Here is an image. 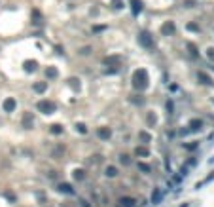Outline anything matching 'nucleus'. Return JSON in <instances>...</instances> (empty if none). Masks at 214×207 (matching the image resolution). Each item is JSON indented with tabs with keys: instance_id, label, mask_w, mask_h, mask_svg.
I'll use <instances>...</instances> for the list:
<instances>
[{
	"instance_id": "ddd939ff",
	"label": "nucleus",
	"mask_w": 214,
	"mask_h": 207,
	"mask_svg": "<svg viewBox=\"0 0 214 207\" xmlns=\"http://www.w3.org/2000/svg\"><path fill=\"white\" fill-rule=\"evenodd\" d=\"M131 10H133V15L137 17L138 13L142 12V2H140V0H131Z\"/></svg>"
},
{
	"instance_id": "f3484780",
	"label": "nucleus",
	"mask_w": 214,
	"mask_h": 207,
	"mask_svg": "<svg viewBox=\"0 0 214 207\" xmlns=\"http://www.w3.org/2000/svg\"><path fill=\"white\" fill-rule=\"evenodd\" d=\"M57 190H59V192H63V194H74V188L70 186L68 182H61L59 186H57Z\"/></svg>"
},
{
	"instance_id": "1a4fd4ad",
	"label": "nucleus",
	"mask_w": 214,
	"mask_h": 207,
	"mask_svg": "<svg viewBox=\"0 0 214 207\" xmlns=\"http://www.w3.org/2000/svg\"><path fill=\"white\" fill-rule=\"evenodd\" d=\"M190 131H201L203 129V120H199V118H193V120H190Z\"/></svg>"
},
{
	"instance_id": "58836bf2",
	"label": "nucleus",
	"mask_w": 214,
	"mask_h": 207,
	"mask_svg": "<svg viewBox=\"0 0 214 207\" xmlns=\"http://www.w3.org/2000/svg\"><path fill=\"white\" fill-rule=\"evenodd\" d=\"M133 103H137V105H144V97H138V99H133Z\"/></svg>"
},
{
	"instance_id": "f257e3e1",
	"label": "nucleus",
	"mask_w": 214,
	"mask_h": 207,
	"mask_svg": "<svg viewBox=\"0 0 214 207\" xmlns=\"http://www.w3.org/2000/svg\"><path fill=\"white\" fill-rule=\"evenodd\" d=\"M131 84L137 91H144L148 85H150V76H148V70L146 68H137L133 72V78H131Z\"/></svg>"
},
{
	"instance_id": "412c9836",
	"label": "nucleus",
	"mask_w": 214,
	"mask_h": 207,
	"mask_svg": "<svg viewBox=\"0 0 214 207\" xmlns=\"http://www.w3.org/2000/svg\"><path fill=\"white\" fill-rule=\"evenodd\" d=\"M138 139H140L142 142H144V145H148V142L152 141V135L146 133V131H138Z\"/></svg>"
},
{
	"instance_id": "b1692460",
	"label": "nucleus",
	"mask_w": 214,
	"mask_h": 207,
	"mask_svg": "<svg viewBox=\"0 0 214 207\" xmlns=\"http://www.w3.org/2000/svg\"><path fill=\"white\" fill-rule=\"evenodd\" d=\"M32 17H34V19H32V23L40 27V25H42V13H40L38 10H34V12H32Z\"/></svg>"
},
{
	"instance_id": "cd10ccee",
	"label": "nucleus",
	"mask_w": 214,
	"mask_h": 207,
	"mask_svg": "<svg viewBox=\"0 0 214 207\" xmlns=\"http://www.w3.org/2000/svg\"><path fill=\"white\" fill-rule=\"evenodd\" d=\"M119 163H123V165H129V163H131V158H129L127 154H121V156H119Z\"/></svg>"
},
{
	"instance_id": "f704fd0d",
	"label": "nucleus",
	"mask_w": 214,
	"mask_h": 207,
	"mask_svg": "<svg viewBox=\"0 0 214 207\" xmlns=\"http://www.w3.org/2000/svg\"><path fill=\"white\" fill-rule=\"evenodd\" d=\"M206 57H209V59L214 63V48H209V49H206Z\"/></svg>"
},
{
	"instance_id": "a878e982",
	"label": "nucleus",
	"mask_w": 214,
	"mask_h": 207,
	"mask_svg": "<svg viewBox=\"0 0 214 207\" xmlns=\"http://www.w3.org/2000/svg\"><path fill=\"white\" fill-rule=\"evenodd\" d=\"M188 49H190V55H191V57H199V53H197V48H195V44H191V42H188Z\"/></svg>"
},
{
	"instance_id": "4468645a",
	"label": "nucleus",
	"mask_w": 214,
	"mask_h": 207,
	"mask_svg": "<svg viewBox=\"0 0 214 207\" xmlns=\"http://www.w3.org/2000/svg\"><path fill=\"white\" fill-rule=\"evenodd\" d=\"M57 76H59V70H57V67H47V68H46V78H47V80H55Z\"/></svg>"
},
{
	"instance_id": "0eeeda50",
	"label": "nucleus",
	"mask_w": 214,
	"mask_h": 207,
	"mask_svg": "<svg viewBox=\"0 0 214 207\" xmlns=\"http://www.w3.org/2000/svg\"><path fill=\"white\" fill-rule=\"evenodd\" d=\"M121 61H123V59H121V55H110V57H104L102 63L106 67H119Z\"/></svg>"
},
{
	"instance_id": "4c0bfd02",
	"label": "nucleus",
	"mask_w": 214,
	"mask_h": 207,
	"mask_svg": "<svg viewBox=\"0 0 214 207\" xmlns=\"http://www.w3.org/2000/svg\"><path fill=\"white\" fill-rule=\"evenodd\" d=\"M80 207H91L87 199H80Z\"/></svg>"
},
{
	"instance_id": "c85d7f7f",
	"label": "nucleus",
	"mask_w": 214,
	"mask_h": 207,
	"mask_svg": "<svg viewBox=\"0 0 214 207\" xmlns=\"http://www.w3.org/2000/svg\"><path fill=\"white\" fill-rule=\"evenodd\" d=\"M112 8L114 10H121L123 8V0H112Z\"/></svg>"
},
{
	"instance_id": "2eb2a0df",
	"label": "nucleus",
	"mask_w": 214,
	"mask_h": 207,
	"mask_svg": "<svg viewBox=\"0 0 214 207\" xmlns=\"http://www.w3.org/2000/svg\"><path fill=\"white\" fill-rule=\"evenodd\" d=\"M197 78H199V82H201V84H206V85L212 84V78L206 72H203V70H199V72H197Z\"/></svg>"
},
{
	"instance_id": "473e14b6",
	"label": "nucleus",
	"mask_w": 214,
	"mask_h": 207,
	"mask_svg": "<svg viewBox=\"0 0 214 207\" xmlns=\"http://www.w3.org/2000/svg\"><path fill=\"white\" fill-rule=\"evenodd\" d=\"M197 146H199V142H190V145H184V148H186V150H195Z\"/></svg>"
},
{
	"instance_id": "c9c22d12",
	"label": "nucleus",
	"mask_w": 214,
	"mask_h": 207,
	"mask_svg": "<svg viewBox=\"0 0 214 207\" xmlns=\"http://www.w3.org/2000/svg\"><path fill=\"white\" fill-rule=\"evenodd\" d=\"M188 31H193V32H199V27L195 23H188Z\"/></svg>"
},
{
	"instance_id": "c756f323",
	"label": "nucleus",
	"mask_w": 214,
	"mask_h": 207,
	"mask_svg": "<svg viewBox=\"0 0 214 207\" xmlns=\"http://www.w3.org/2000/svg\"><path fill=\"white\" fill-rule=\"evenodd\" d=\"M76 131H80L82 135L87 133V127H85V124H76Z\"/></svg>"
},
{
	"instance_id": "7c9ffc66",
	"label": "nucleus",
	"mask_w": 214,
	"mask_h": 207,
	"mask_svg": "<svg viewBox=\"0 0 214 207\" xmlns=\"http://www.w3.org/2000/svg\"><path fill=\"white\" fill-rule=\"evenodd\" d=\"M78 53L85 57V55H89V53H91V48H89V46H83V48H82V49H80V52H78Z\"/></svg>"
},
{
	"instance_id": "f03ea898",
	"label": "nucleus",
	"mask_w": 214,
	"mask_h": 207,
	"mask_svg": "<svg viewBox=\"0 0 214 207\" xmlns=\"http://www.w3.org/2000/svg\"><path fill=\"white\" fill-rule=\"evenodd\" d=\"M36 109H38V112H42V114H46V116H49V114H53V112L57 110V105H55L53 101L42 99V101L36 103Z\"/></svg>"
},
{
	"instance_id": "6ab92c4d",
	"label": "nucleus",
	"mask_w": 214,
	"mask_h": 207,
	"mask_svg": "<svg viewBox=\"0 0 214 207\" xmlns=\"http://www.w3.org/2000/svg\"><path fill=\"white\" fill-rule=\"evenodd\" d=\"M104 175H106V177H110V179H114V177H118V167L108 165V167L104 169Z\"/></svg>"
},
{
	"instance_id": "20e7f679",
	"label": "nucleus",
	"mask_w": 214,
	"mask_h": 207,
	"mask_svg": "<svg viewBox=\"0 0 214 207\" xmlns=\"http://www.w3.org/2000/svg\"><path fill=\"white\" fill-rule=\"evenodd\" d=\"M174 32H176L174 21H165V23L161 25V34H163V36H173Z\"/></svg>"
},
{
	"instance_id": "72a5a7b5",
	"label": "nucleus",
	"mask_w": 214,
	"mask_h": 207,
	"mask_svg": "<svg viewBox=\"0 0 214 207\" xmlns=\"http://www.w3.org/2000/svg\"><path fill=\"white\" fill-rule=\"evenodd\" d=\"M4 196H6V198H8V199H10V202H11V203H13V202H15V196H13V192H10V190H6V192H4Z\"/></svg>"
},
{
	"instance_id": "e433bc0d",
	"label": "nucleus",
	"mask_w": 214,
	"mask_h": 207,
	"mask_svg": "<svg viewBox=\"0 0 214 207\" xmlns=\"http://www.w3.org/2000/svg\"><path fill=\"white\" fill-rule=\"evenodd\" d=\"M106 28V25H95L93 27V32H101V31H104Z\"/></svg>"
},
{
	"instance_id": "7ed1b4c3",
	"label": "nucleus",
	"mask_w": 214,
	"mask_h": 207,
	"mask_svg": "<svg viewBox=\"0 0 214 207\" xmlns=\"http://www.w3.org/2000/svg\"><path fill=\"white\" fill-rule=\"evenodd\" d=\"M138 44H140L142 48H146V49L154 48V36H152L148 31H140V32H138Z\"/></svg>"
},
{
	"instance_id": "aec40b11",
	"label": "nucleus",
	"mask_w": 214,
	"mask_h": 207,
	"mask_svg": "<svg viewBox=\"0 0 214 207\" xmlns=\"http://www.w3.org/2000/svg\"><path fill=\"white\" fill-rule=\"evenodd\" d=\"M72 177H74V181H83L85 179V169H74Z\"/></svg>"
},
{
	"instance_id": "bb28decb",
	"label": "nucleus",
	"mask_w": 214,
	"mask_h": 207,
	"mask_svg": "<svg viewBox=\"0 0 214 207\" xmlns=\"http://www.w3.org/2000/svg\"><path fill=\"white\" fill-rule=\"evenodd\" d=\"M155 124H157V118H155L154 112H150L148 114V125H155Z\"/></svg>"
},
{
	"instance_id": "4be33fe9",
	"label": "nucleus",
	"mask_w": 214,
	"mask_h": 207,
	"mask_svg": "<svg viewBox=\"0 0 214 207\" xmlns=\"http://www.w3.org/2000/svg\"><path fill=\"white\" fill-rule=\"evenodd\" d=\"M49 133L51 135H61L63 133V125L61 124H53L51 127H49Z\"/></svg>"
},
{
	"instance_id": "39448f33",
	"label": "nucleus",
	"mask_w": 214,
	"mask_h": 207,
	"mask_svg": "<svg viewBox=\"0 0 214 207\" xmlns=\"http://www.w3.org/2000/svg\"><path fill=\"white\" fill-rule=\"evenodd\" d=\"M21 125H23L25 129H32V127H34V116H32V112H25L23 114V118H21Z\"/></svg>"
},
{
	"instance_id": "423d86ee",
	"label": "nucleus",
	"mask_w": 214,
	"mask_h": 207,
	"mask_svg": "<svg viewBox=\"0 0 214 207\" xmlns=\"http://www.w3.org/2000/svg\"><path fill=\"white\" fill-rule=\"evenodd\" d=\"M2 109H4V112H13L17 109V101L13 97H8V99H4V103H2Z\"/></svg>"
},
{
	"instance_id": "6e6552de",
	"label": "nucleus",
	"mask_w": 214,
	"mask_h": 207,
	"mask_svg": "<svg viewBox=\"0 0 214 207\" xmlns=\"http://www.w3.org/2000/svg\"><path fill=\"white\" fill-rule=\"evenodd\" d=\"M97 137L101 139V141H108L112 137V129H110V127H106V125L99 127V129H97Z\"/></svg>"
},
{
	"instance_id": "f8f14e48",
	"label": "nucleus",
	"mask_w": 214,
	"mask_h": 207,
	"mask_svg": "<svg viewBox=\"0 0 214 207\" xmlns=\"http://www.w3.org/2000/svg\"><path fill=\"white\" fill-rule=\"evenodd\" d=\"M46 89H47V82H36V84H32V91H34V93H44Z\"/></svg>"
},
{
	"instance_id": "2f4dec72",
	"label": "nucleus",
	"mask_w": 214,
	"mask_h": 207,
	"mask_svg": "<svg viewBox=\"0 0 214 207\" xmlns=\"http://www.w3.org/2000/svg\"><path fill=\"white\" fill-rule=\"evenodd\" d=\"M68 82H70V85H72L74 89H80V80H76V78H70Z\"/></svg>"
},
{
	"instance_id": "393cba45",
	"label": "nucleus",
	"mask_w": 214,
	"mask_h": 207,
	"mask_svg": "<svg viewBox=\"0 0 214 207\" xmlns=\"http://www.w3.org/2000/svg\"><path fill=\"white\" fill-rule=\"evenodd\" d=\"M137 165H138V169L142 171V173H150V171H152V167H150L148 163H144V162H138Z\"/></svg>"
},
{
	"instance_id": "a211bd4d",
	"label": "nucleus",
	"mask_w": 214,
	"mask_h": 207,
	"mask_svg": "<svg viewBox=\"0 0 214 207\" xmlns=\"http://www.w3.org/2000/svg\"><path fill=\"white\" fill-rule=\"evenodd\" d=\"M161 198H163L161 190H159V188H154V192H152V203H154V205L161 203Z\"/></svg>"
},
{
	"instance_id": "dca6fc26",
	"label": "nucleus",
	"mask_w": 214,
	"mask_h": 207,
	"mask_svg": "<svg viewBox=\"0 0 214 207\" xmlns=\"http://www.w3.org/2000/svg\"><path fill=\"white\" fill-rule=\"evenodd\" d=\"M135 154L140 156V158H148V156H150V148L146 145L144 146H137V148H135Z\"/></svg>"
},
{
	"instance_id": "5701e85b",
	"label": "nucleus",
	"mask_w": 214,
	"mask_h": 207,
	"mask_svg": "<svg viewBox=\"0 0 214 207\" xmlns=\"http://www.w3.org/2000/svg\"><path fill=\"white\" fill-rule=\"evenodd\" d=\"M165 109H167V114H169V116H173V114H174V103H173V99H167Z\"/></svg>"
},
{
	"instance_id": "9b49d317",
	"label": "nucleus",
	"mask_w": 214,
	"mask_h": 207,
	"mask_svg": "<svg viewBox=\"0 0 214 207\" xmlns=\"http://www.w3.org/2000/svg\"><path fill=\"white\" fill-rule=\"evenodd\" d=\"M135 203H137V202H135V198H129V196L118 199V207H133Z\"/></svg>"
},
{
	"instance_id": "9d476101",
	"label": "nucleus",
	"mask_w": 214,
	"mask_h": 207,
	"mask_svg": "<svg viewBox=\"0 0 214 207\" xmlns=\"http://www.w3.org/2000/svg\"><path fill=\"white\" fill-rule=\"evenodd\" d=\"M23 68H25V72H34V70L38 68V61H34V59H27L23 63Z\"/></svg>"
}]
</instances>
